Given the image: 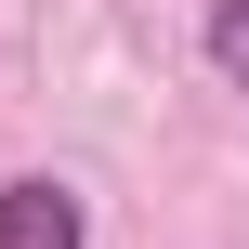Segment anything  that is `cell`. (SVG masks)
<instances>
[{
	"instance_id": "1",
	"label": "cell",
	"mask_w": 249,
	"mask_h": 249,
	"mask_svg": "<svg viewBox=\"0 0 249 249\" xmlns=\"http://www.w3.org/2000/svg\"><path fill=\"white\" fill-rule=\"evenodd\" d=\"M0 249H92V210L26 171V184H0Z\"/></svg>"
},
{
	"instance_id": "2",
	"label": "cell",
	"mask_w": 249,
	"mask_h": 249,
	"mask_svg": "<svg viewBox=\"0 0 249 249\" xmlns=\"http://www.w3.org/2000/svg\"><path fill=\"white\" fill-rule=\"evenodd\" d=\"M210 66H223V92H249V0H210Z\"/></svg>"
}]
</instances>
